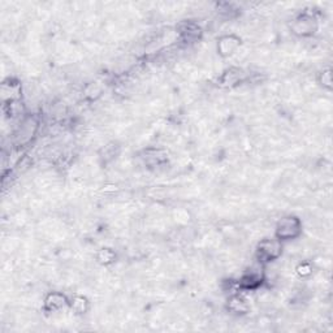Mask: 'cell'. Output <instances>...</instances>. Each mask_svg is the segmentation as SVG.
Listing matches in <instances>:
<instances>
[{"instance_id": "1", "label": "cell", "mask_w": 333, "mask_h": 333, "mask_svg": "<svg viewBox=\"0 0 333 333\" xmlns=\"http://www.w3.org/2000/svg\"><path fill=\"white\" fill-rule=\"evenodd\" d=\"M301 232V222L297 218H284L281 222H279L276 229V236L277 238L281 239H292L297 237Z\"/></svg>"}, {"instance_id": "2", "label": "cell", "mask_w": 333, "mask_h": 333, "mask_svg": "<svg viewBox=\"0 0 333 333\" xmlns=\"http://www.w3.org/2000/svg\"><path fill=\"white\" fill-rule=\"evenodd\" d=\"M281 254V243L276 239H264L258 246V258L260 262H272Z\"/></svg>"}, {"instance_id": "3", "label": "cell", "mask_w": 333, "mask_h": 333, "mask_svg": "<svg viewBox=\"0 0 333 333\" xmlns=\"http://www.w3.org/2000/svg\"><path fill=\"white\" fill-rule=\"evenodd\" d=\"M317 29V22L311 16H303L300 17L298 20H296V25H294V30L296 33L302 34V35H307L311 31Z\"/></svg>"}, {"instance_id": "4", "label": "cell", "mask_w": 333, "mask_h": 333, "mask_svg": "<svg viewBox=\"0 0 333 333\" xmlns=\"http://www.w3.org/2000/svg\"><path fill=\"white\" fill-rule=\"evenodd\" d=\"M239 41L238 38L233 37V35H226V37L222 38L219 42V48H220V54L222 56H226V55H230L233 51L238 47Z\"/></svg>"}, {"instance_id": "5", "label": "cell", "mask_w": 333, "mask_h": 333, "mask_svg": "<svg viewBox=\"0 0 333 333\" xmlns=\"http://www.w3.org/2000/svg\"><path fill=\"white\" fill-rule=\"evenodd\" d=\"M228 307L232 310L233 313H237V314L246 313V311L249 310V305H247V302L243 300L242 297H239V296L232 297V298L229 300Z\"/></svg>"}, {"instance_id": "6", "label": "cell", "mask_w": 333, "mask_h": 333, "mask_svg": "<svg viewBox=\"0 0 333 333\" xmlns=\"http://www.w3.org/2000/svg\"><path fill=\"white\" fill-rule=\"evenodd\" d=\"M65 305V297L59 294V293H52L46 298V307L48 310H57Z\"/></svg>"}, {"instance_id": "7", "label": "cell", "mask_w": 333, "mask_h": 333, "mask_svg": "<svg viewBox=\"0 0 333 333\" xmlns=\"http://www.w3.org/2000/svg\"><path fill=\"white\" fill-rule=\"evenodd\" d=\"M85 305H86V300H85V298H82V297H76L73 303H72V307H73L77 313H84Z\"/></svg>"}]
</instances>
